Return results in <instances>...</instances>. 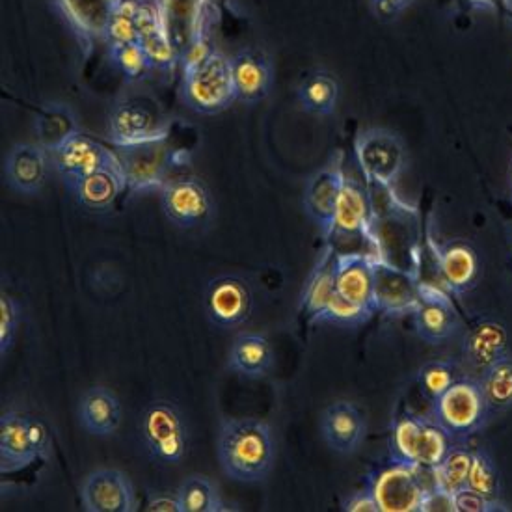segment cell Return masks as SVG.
I'll list each match as a JSON object with an SVG mask.
<instances>
[{
	"instance_id": "44dd1931",
	"label": "cell",
	"mask_w": 512,
	"mask_h": 512,
	"mask_svg": "<svg viewBox=\"0 0 512 512\" xmlns=\"http://www.w3.org/2000/svg\"><path fill=\"white\" fill-rule=\"evenodd\" d=\"M334 282L336 291L356 306L375 310L373 289V254L345 252L334 259Z\"/></svg>"
},
{
	"instance_id": "603a6c76",
	"label": "cell",
	"mask_w": 512,
	"mask_h": 512,
	"mask_svg": "<svg viewBox=\"0 0 512 512\" xmlns=\"http://www.w3.org/2000/svg\"><path fill=\"white\" fill-rule=\"evenodd\" d=\"M505 354H509L507 326L492 317L473 323L462 341L464 360L479 373L488 365L498 362Z\"/></svg>"
},
{
	"instance_id": "f6af8a7d",
	"label": "cell",
	"mask_w": 512,
	"mask_h": 512,
	"mask_svg": "<svg viewBox=\"0 0 512 512\" xmlns=\"http://www.w3.org/2000/svg\"><path fill=\"white\" fill-rule=\"evenodd\" d=\"M216 49L213 47V43L209 40L207 32L202 34L198 40L194 41L190 45L189 49L185 53L181 54V66H183V73L192 71L194 68H198L200 64H203L211 54L215 53Z\"/></svg>"
},
{
	"instance_id": "f35d334b",
	"label": "cell",
	"mask_w": 512,
	"mask_h": 512,
	"mask_svg": "<svg viewBox=\"0 0 512 512\" xmlns=\"http://www.w3.org/2000/svg\"><path fill=\"white\" fill-rule=\"evenodd\" d=\"M459 378L457 365L449 360H432L427 362L418 371L419 390L423 397L434 403L438 397H442L445 391L453 386V382Z\"/></svg>"
},
{
	"instance_id": "7c38bea8",
	"label": "cell",
	"mask_w": 512,
	"mask_h": 512,
	"mask_svg": "<svg viewBox=\"0 0 512 512\" xmlns=\"http://www.w3.org/2000/svg\"><path fill=\"white\" fill-rule=\"evenodd\" d=\"M51 162L64 179L66 187L101 168L120 166L116 149L107 148L92 136L82 135L81 131L51 153Z\"/></svg>"
},
{
	"instance_id": "2e32d148",
	"label": "cell",
	"mask_w": 512,
	"mask_h": 512,
	"mask_svg": "<svg viewBox=\"0 0 512 512\" xmlns=\"http://www.w3.org/2000/svg\"><path fill=\"white\" fill-rule=\"evenodd\" d=\"M252 289L237 276H220L207 285L205 311L211 323L231 330L248 321L252 313Z\"/></svg>"
},
{
	"instance_id": "8d00e7d4",
	"label": "cell",
	"mask_w": 512,
	"mask_h": 512,
	"mask_svg": "<svg viewBox=\"0 0 512 512\" xmlns=\"http://www.w3.org/2000/svg\"><path fill=\"white\" fill-rule=\"evenodd\" d=\"M468 488L492 501H501V492H503L501 473L496 460L485 447L473 449L472 466L468 473Z\"/></svg>"
},
{
	"instance_id": "c3c4849f",
	"label": "cell",
	"mask_w": 512,
	"mask_h": 512,
	"mask_svg": "<svg viewBox=\"0 0 512 512\" xmlns=\"http://www.w3.org/2000/svg\"><path fill=\"white\" fill-rule=\"evenodd\" d=\"M375 12L382 17H395L412 4V0H371Z\"/></svg>"
},
{
	"instance_id": "e0dca14e",
	"label": "cell",
	"mask_w": 512,
	"mask_h": 512,
	"mask_svg": "<svg viewBox=\"0 0 512 512\" xmlns=\"http://www.w3.org/2000/svg\"><path fill=\"white\" fill-rule=\"evenodd\" d=\"M373 215V196L367 185H362L354 177L345 176L328 237H362L371 243Z\"/></svg>"
},
{
	"instance_id": "cb8c5ba5",
	"label": "cell",
	"mask_w": 512,
	"mask_h": 512,
	"mask_svg": "<svg viewBox=\"0 0 512 512\" xmlns=\"http://www.w3.org/2000/svg\"><path fill=\"white\" fill-rule=\"evenodd\" d=\"M51 153L41 144H17L10 151L4 172L12 189L23 194H36L45 185Z\"/></svg>"
},
{
	"instance_id": "e575fe53",
	"label": "cell",
	"mask_w": 512,
	"mask_h": 512,
	"mask_svg": "<svg viewBox=\"0 0 512 512\" xmlns=\"http://www.w3.org/2000/svg\"><path fill=\"white\" fill-rule=\"evenodd\" d=\"M473 449L466 445L451 444L444 460L431 470L434 488L455 496L460 490L468 488V473L472 466Z\"/></svg>"
},
{
	"instance_id": "484cf974",
	"label": "cell",
	"mask_w": 512,
	"mask_h": 512,
	"mask_svg": "<svg viewBox=\"0 0 512 512\" xmlns=\"http://www.w3.org/2000/svg\"><path fill=\"white\" fill-rule=\"evenodd\" d=\"M432 419L405 412L391 423L390 460L410 466H423Z\"/></svg>"
},
{
	"instance_id": "681fc988",
	"label": "cell",
	"mask_w": 512,
	"mask_h": 512,
	"mask_svg": "<svg viewBox=\"0 0 512 512\" xmlns=\"http://www.w3.org/2000/svg\"><path fill=\"white\" fill-rule=\"evenodd\" d=\"M470 10L486 12V14H498L505 8V0H464Z\"/></svg>"
},
{
	"instance_id": "74e56055",
	"label": "cell",
	"mask_w": 512,
	"mask_h": 512,
	"mask_svg": "<svg viewBox=\"0 0 512 512\" xmlns=\"http://www.w3.org/2000/svg\"><path fill=\"white\" fill-rule=\"evenodd\" d=\"M373 315L375 311L356 306L337 293L336 297L328 302V306L311 319L310 324H334L341 328H358L362 324L369 323Z\"/></svg>"
},
{
	"instance_id": "83f0119b",
	"label": "cell",
	"mask_w": 512,
	"mask_h": 512,
	"mask_svg": "<svg viewBox=\"0 0 512 512\" xmlns=\"http://www.w3.org/2000/svg\"><path fill=\"white\" fill-rule=\"evenodd\" d=\"M36 459L28 436L27 414L4 412L0 418V472L25 470Z\"/></svg>"
},
{
	"instance_id": "9c48e42d",
	"label": "cell",
	"mask_w": 512,
	"mask_h": 512,
	"mask_svg": "<svg viewBox=\"0 0 512 512\" xmlns=\"http://www.w3.org/2000/svg\"><path fill=\"white\" fill-rule=\"evenodd\" d=\"M375 310L386 317L412 315L419 302L421 280L416 270L403 269L373 254Z\"/></svg>"
},
{
	"instance_id": "b9f144b4",
	"label": "cell",
	"mask_w": 512,
	"mask_h": 512,
	"mask_svg": "<svg viewBox=\"0 0 512 512\" xmlns=\"http://www.w3.org/2000/svg\"><path fill=\"white\" fill-rule=\"evenodd\" d=\"M19 321H21V308L17 300L10 297L6 291H2L0 293V356L2 358H6V354L14 347Z\"/></svg>"
},
{
	"instance_id": "9a60e30c",
	"label": "cell",
	"mask_w": 512,
	"mask_h": 512,
	"mask_svg": "<svg viewBox=\"0 0 512 512\" xmlns=\"http://www.w3.org/2000/svg\"><path fill=\"white\" fill-rule=\"evenodd\" d=\"M414 328L423 341L431 345H440L457 332L460 319L451 295L442 287L421 282L419 302L412 311Z\"/></svg>"
},
{
	"instance_id": "ba28073f",
	"label": "cell",
	"mask_w": 512,
	"mask_h": 512,
	"mask_svg": "<svg viewBox=\"0 0 512 512\" xmlns=\"http://www.w3.org/2000/svg\"><path fill=\"white\" fill-rule=\"evenodd\" d=\"M138 429L149 455L162 464H179L187 455L189 429L181 410L172 401H153L144 410Z\"/></svg>"
},
{
	"instance_id": "4316f807",
	"label": "cell",
	"mask_w": 512,
	"mask_h": 512,
	"mask_svg": "<svg viewBox=\"0 0 512 512\" xmlns=\"http://www.w3.org/2000/svg\"><path fill=\"white\" fill-rule=\"evenodd\" d=\"M233 84L237 101L244 105H256L263 101L272 86V69L269 60L257 51H241L231 58Z\"/></svg>"
},
{
	"instance_id": "8fae6325",
	"label": "cell",
	"mask_w": 512,
	"mask_h": 512,
	"mask_svg": "<svg viewBox=\"0 0 512 512\" xmlns=\"http://www.w3.org/2000/svg\"><path fill=\"white\" fill-rule=\"evenodd\" d=\"M159 192L164 215L181 230L198 228L213 215L211 194L198 177H172Z\"/></svg>"
},
{
	"instance_id": "d6986e66",
	"label": "cell",
	"mask_w": 512,
	"mask_h": 512,
	"mask_svg": "<svg viewBox=\"0 0 512 512\" xmlns=\"http://www.w3.org/2000/svg\"><path fill=\"white\" fill-rule=\"evenodd\" d=\"M136 28H138V45L148 56L153 71H174L181 64V56L177 53L174 43L168 38L162 23L159 0H138L136 12Z\"/></svg>"
},
{
	"instance_id": "816d5d0a",
	"label": "cell",
	"mask_w": 512,
	"mask_h": 512,
	"mask_svg": "<svg viewBox=\"0 0 512 512\" xmlns=\"http://www.w3.org/2000/svg\"><path fill=\"white\" fill-rule=\"evenodd\" d=\"M511 202H512V162H511Z\"/></svg>"
},
{
	"instance_id": "6da1fadb",
	"label": "cell",
	"mask_w": 512,
	"mask_h": 512,
	"mask_svg": "<svg viewBox=\"0 0 512 512\" xmlns=\"http://www.w3.org/2000/svg\"><path fill=\"white\" fill-rule=\"evenodd\" d=\"M216 455L231 481L254 485L267 479L276 462V440L269 423L256 418L222 421Z\"/></svg>"
},
{
	"instance_id": "7dc6e473",
	"label": "cell",
	"mask_w": 512,
	"mask_h": 512,
	"mask_svg": "<svg viewBox=\"0 0 512 512\" xmlns=\"http://www.w3.org/2000/svg\"><path fill=\"white\" fill-rule=\"evenodd\" d=\"M146 512H181V501L176 494H155L149 498L146 507Z\"/></svg>"
},
{
	"instance_id": "f5cc1de1",
	"label": "cell",
	"mask_w": 512,
	"mask_h": 512,
	"mask_svg": "<svg viewBox=\"0 0 512 512\" xmlns=\"http://www.w3.org/2000/svg\"><path fill=\"white\" fill-rule=\"evenodd\" d=\"M211 2H215V0H211Z\"/></svg>"
},
{
	"instance_id": "bcb514c9",
	"label": "cell",
	"mask_w": 512,
	"mask_h": 512,
	"mask_svg": "<svg viewBox=\"0 0 512 512\" xmlns=\"http://www.w3.org/2000/svg\"><path fill=\"white\" fill-rule=\"evenodd\" d=\"M341 511L345 512H378V505L369 488L365 486L364 490H358L351 494L349 498L343 499Z\"/></svg>"
},
{
	"instance_id": "f546056e",
	"label": "cell",
	"mask_w": 512,
	"mask_h": 512,
	"mask_svg": "<svg viewBox=\"0 0 512 512\" xmlns=\"http://www.w3.org/2000/svg\"><path fill=\"white\" fill-rule=\"evenodd\" d=\"M81 425L94 436L107 438L120 429L122 405L114 391L95 386L82 395L79 403Z\"/></svg>"
},
{
	"instance_id": "7a4b0ae2",
	"label": "cell",
	"mask_w": 512,
	"mask_h": 512,
	"mask_svg": "<svg viewBox=\"0 0 512 512\" xmlns=\"http://www.w3.org/2000/svg\"><path fill=\"white\" fill-rule=\"evenodd\" d=\"M172 120L161 103L148 94L125 95L108 116V142L114 148L170 138Z\"/></svg>"
},
{
	"instance_id": "5bb4252c",
	"label": "cell",
	"mask_w": 512,
	"mask_h": 512,
	"mask_svg": "<svg viewBox=\"0 0 512 512\" xmlns=\"http://www.w3.org/2000/svg\"><path fill=\"white\" fill-rule=\"evenodd\" d=\"M82 509L86 512H135L138 509L131 479L114 468L88 473L81 486Z\"/></svg>"
},
{
	"instance_id": "60d3db41",
	"label": "cell",
	"mask_w": 512,
	"mask_h": 512,
	"mask_svg": "<svg viewBox=\"0 0 512 512\" xmlns=\"http://www.w3.org/2000/svg\"><path fill=\"white\" fill-rule=\"evenodd\" d=\"M136 12L138 0H122L118 10L108 25L107 45L118 43H136L138 28H136Z\"/></svg>"
},
{
	"instance_id": "d4e9b609",
	"label": "cell",
	"mask_w": 512,
	"mask_h": 512,
	"mask_svg": "<svg viewBox=\"0 0 512 512\" xmlns=\"http://www.w3.org/2000/svg\"><path fill=\"white\" fill-rule=\"evenodd\" d=\"M68 189L82 207L95 213H103L112 209L114 203L118 202V198L127 190V181L120 164L101 168L90 176L81 177L68 185Z\"/></svg>"
},
{
	"instance_id": "5b68a950",
	"label": "cell",
	"mask_w": 512,
	"mask_h": 512,
	"mask_svg": "<svg viewBox=\"0 0 512 512\" xmlns=\"http://www.w3.org/2000/svg\"><path fill=\"white\" fill-rule=\"evenodd\" d=\"M116 153L131 194L161 190L183 164V151L174 148L170 138L116 148Z\"/></svg>"
},
{
	"instance_id": "ffe728a7",
	"label": "cell",
	"mask_w": 512,
	"mask_h": 512,
	"mask_svg": "<svg viewBox=\"0 0 512 512\" xmlns=\"http://www.w3.org/2000/svg\"><path fill=\"white\" fill-rule=\"evenodd\" d=\"M343 181H345V172L341 166V159L337 155L336 159H332L319 172H315L306 183L304 211L310 216L311 222L323 231L324 237H328L330 233Z\"/></svg>"
},
{
	"instance_id": "4dcf8cb0",
	"label": "cell",
	"mask_w": 512,
	"mask_h": 512,
	"mask_svg": "<svg viewBox=\"0 0 512 512\" xmlns=\"http://www.w3.org/2000/svg\"><path fill=\"white\" fill-rule=\"evenodd\" d=\"M38 144L53 153L64 146L69 138L79 133L75 112L64 103H47L38 110L34 120Z\"/></svg>"
},
{
	"instance_id": "8992f818",
	"label": "cell",
	"mask_w": 512,
	"mask_h": 512,
	"mask_svg": "<svg viewBox=\"0 0 512 512\" xmlns=\"http://www.w3.org/2000/svg\"><path fill=\"white\" fill-rule=\"evenodd\" d=\"M354 155L369 189L393 190L405 172V144L390 129L373 127L362 131L356 136Z\"/></svg>"
},
{
	"instance_id": "836d02e7",
	"label": "cell",
	"mask_w": 512,
	"mask_h": 512,
	"mask_svg": "<svg viewBox=\"0 0 512 512\" xmlns=\"http://www.w3.org/2000/svg\"><path fill=\"white\" fill-rule=\"evenodd\" d=\"M479 384L485 393L492 416L512 410V354H505L498 362L481 371Z\"/></svg>"
},
{
	"instance_id": "ac0fdd59",
	"label": "cell",
	"mask_w": 512,
	"mask_h": 512,
	"mask_svg": "<svg viewBox=\"0 0 512 512\" xmlns=\"http://www.w3.org/2000/svg\"><path fill=\"white\" fill-rule=\"evenodd\" d=\"M321 434L326 445L339 455H354L367 436V419L362 408L351 401H336L324 408Z\"/></svg>"
},
{
	"instance_id": "30bf717a",
	"label": "cell",
	"mask_w": 512,
	"mask_h": 512,
	"mask_svg": "<svg viewBox=\"0 0 512 512\" xmlns=\"http://www.w3.org/2000/svg\"><path fill=\"white\" fill-rule=\"evenodd\" d=\"M431 248L444 291L462 297L477 287L483 265L477 248L468 239H449L444 243L431 241Z\"/></svg>"
},
{
	"instance_id": "1f68e13d",
	"label": "cell",
	"mask_w": 512,
	"mask_h": 512,
	"mask_svg": "<svg viewBox=\"0 0 512 512\" xmlns=\"http://www.w3.org/2000/svg\"><path fill=\"white\" fill-rule=\"evenodd\" d=\"M334 259H336L334 246H326L323 256L304 285L300 308L308 315L310 321L315 315H319L328 306V302L337 295L336 282H334Z\"/></svg>"
},
{
	"instance_id": "4fadbf2b",
	"label": "cell",
	"mask_w": 512,
	"mask_h": 512,
	"mask_svg": "<svg viewBox=\"0 0 512 512\" xmlns=\"http://www.w3.org/2000/svg\"><path fill=\"white\" fill-rule=\"evenodd\" d=\"M120 2L122 0H54V6L88 56L97 43H107L108 25Z\"/></svg>"
},
{
	"instance_id": "d590c367",
	"label": "cell",
	"mask_w": 512,
	"mask_h": 512,
	"mask_svg": "<svg viewBox=\"0 0 512 512\" xmlns=\"http://www.w3.org/2000/svg\"><path fill=\"white\" fill-rule=\"evenodd\" d=\"M181 512H220L224 503L215 483L203 475H189L177 488Z\"/></svg>"
},
{
	"instance_id": "ab89813d",
	"label": "cell",
	"mask_w": 512,
	"mask_h": 512,
	"mask_svg": "<svg viewBox=\"0 0 512 512\" xmlns=\"http://www.w3.org/2000/svg\"><path fill=\"white\" fill-rule=\"evenodd\" d=\"M108 54H110L112 64L120 69L125 81H142L153 71L148 56L142 51V47L138 43L108 45Z\"/></svg>"
},
{
	"instance_id": "7bdbcfd3",
	"label": "cell",
	"mask_w": 512,
	"mask_h": 512,
	"mask_svg": "<svg viewBox=\"0 0 512 512\" xmlns=\"http://www.w3.org/2000/svg\"><path fill=\"white\" fill-rule=\"evenodd\" d=\"M28 436L38 460H49L53 457V434L47 423L38 416L27 414Z\"/></svg>"
},
{
	"instance_id": "ee69618b",
	"label": "cell",
	"mask_w": 512,
	"mask_h": 512,
	"mask_svg": "<svg viewBox=\"0 0 512 512\" xmlns=\"http://www.w3.org/2000/svg\"><path fill=\"white\" fill-rule=\"evenodd\" d=\"M455 512H505L509 511L501 501H492L470 488H464L453 496Z\"/></svg>"
},
{
	"instance_id": "52a82bcc",
	"label": "cell",
	"mask_w": 512,
	"mask_h": 512,
	"mask_svg": "<svg viewBox=\"0 0 512 512\" xmlns=\"http://www.w3.org/2000/svg\"><path fill=\"white\" fill-rule=\"evenodd\" d=\"M183 99L198 114H220L237 101L231 58L215 51L198 68L183 73Z\"/></svg>"
},
{
	"instance_id": "3957f363",
	"label": "cell",
	"mask_w": 512,
	"mask_h": 512,
	"mask_svg": "<svg viewBox=\"0 0 512 512\" xmlns=\"http://www.w3.org/2000/svg\"><path fill=\"white\" fill-rule=\"evenodd\" d=\"M492 416L479 378L459 377L442 397L431 403V419L453 442H464L485 429Z\"/></svg>"
},
{
	"instance_id": "d6a6232c",
	"label": "cell",
	"mask_w": 512,
	"mask_h": 512,
	"mask_svg": "<svg viewBox=\"0 0 512 512\" xmlns=\"http://www.w3.org/2000/svg\"><path fill=\"white\" fill-rule=\"evenodd\" d=\"M300 107L315 116L334 114L339 101V82L326 71L311 73L298 86Z\"/></svg>"
},
{
	"instance_id": "f907efd6",
	"label": "cell",
	"mask_w": 512,
	"mask_h": 512,
	"mask_svg": "<svg viewBox=\"0 0 512 512\" xmlns=\"http://www.w3.org/2000/svg\"><path fill=\"white\" fill-rule=\"evenodd\" d=\"M503 12L507 15V19H509V23H511L512 27V0H505V8H503Z\"/></svg>"
},
{
	"instance_id": "277c9868",
	"label": "cell",
	"mask_w": 512,
	"mask_h": 512,
	"mask_svg": "<svg viewBox=\"0 0 512 512\" xmlns=\"http://www.w3.org/2000/svg\"><path fill=\"white\" fill-rule=\"evenodd\" d=\"M418 466L390 460L375 472L369 473L365 486L377 501L378 512H421L434 483Z\"/></svg>"
},
{
	"instance_id": "f1b7e54d",
	"label": "cell",
	"mask_w": 512,
	"mask_h": 512,
	"mask_svg": "<svg viewBox=\"0 0 512 512\" xmlns=\"http://www.w3.org/2000/svg\"><path fill=\"white\" fill-rule=\"evenodd\" d=\"M274 367V349L269 339L256 332H243L233 339L228 369L239 377L259 380Z\"/></svg>"
},
{
	"instance_id": "7402d4cb",
	"label": "cell",
	"mask_w": 512,
	"mask_h": 512,
	"mask_svg": "<svg viewBox=\"0 0 512 512\" xmlns=\"http://www.w3.org/2000/svg\"><path fill=\"white\" fill-rule=\"evenodd\" d=\"M211 0H159L162 23L179 56L205 34V17Z\"/></svg>"
}]
</instances>
